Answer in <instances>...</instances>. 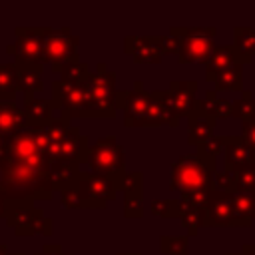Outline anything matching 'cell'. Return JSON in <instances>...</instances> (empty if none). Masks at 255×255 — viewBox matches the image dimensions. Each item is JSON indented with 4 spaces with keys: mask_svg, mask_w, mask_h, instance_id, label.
I'll return each instance as SVG.
<instances>
[{
    "mask_svg": "<svg viewBox=\"0 0 255 255\" xmlns=\"http://www.w3.org/2000/svg\"><path fill=\"white\" fill-rule=\"evenodd\" d=\"M213 187L217 191L235 193V175L233 173H227V171H215V175H213Z\"/></svg>",
    "mask_w": 255,
    "mask_h": 255,
    "instance_id": "cell-36",
    "label": "cell"
},
{
    "mask_svg": "<svg viewBox=\"0 0 255 255\" xmlns=\"http://www.w3.org/2000/svg\"><path fill=\"white\" fill-rule=\"evenodd\" d=\"M251 60H247L245 56L239 54V50L233 44H221L215 46L209 60L205 62V82H213L219 74L235 68V66H245Z\"/></svg>",
    "mask_w": 255,
    "mask_h": 255,
    "instance_id": "cell-14",
    "label": "cell"
},
{
    "mask_svg": "<svg viewBox=\"0 0 255 255\" xmlns=\"http://www.w3.org/2000/svg\"><path fill=\"white\" fill-rule=\"evenodd\" d=\"M56 104L52 100H46V98H36V96H30V98H24V112L28 116V124L30 126H36V128H42L46 124H50L54 120V112H56Z\"/></svg>",
    "mask_w": 255,
    "mask_h": 255,
    "instance_id": "cell-22",
    "label": "cell"
},
{
    "mask_svg": "<svg viewBox=\"0 0 255 255\" xmlns=\"http://www.w3.org/2000/svg\"><path fill=\"white\" fill-rule=\"evenodd\" d=\"M205 225L207 227H239V221L233 211L231 193L217 191L213 187L205 207Z\"/></svg>",
    "mask_w": 255,
    "mask_h": 255,
    "instance_id": "cell-12",
    "label": "cell"
},
{
    "mask_svg": "<svg viewBox=\"0 0 255 255\" xmlns=\"http://www.w3.org/2000/svg\"><path fill=\"white\" fill-rule=\"evenodd\" d=\"M215 161L195 153H185L171 163L169 189L179 193V203L183 207H193L205 211L209 193L213 191Z\"/></svg>",
    "mask_w": 255,
    "mask_h": 255,
    "instance_id": "cell-2",
    "label": "cell"
},
{
    "mask_svg": "<svg viewBox=\"0 0 255 255\" xmlns=\"http://www.w3.org/2000/svg\"><path fill=\"white\" fill-rule=\"evenodd\" d=\"M16 64V72H18V84H20V92L24 94V98L36 96L38 92L44 90V82H42V66H30V64Z\"/></svg>",
    "mask_w": 255,
    "mask_h": 255,
    "instance_id": "cell-23",
    "label": "cell"
},
{
    "mask_svg": "<svg viewBox=\"0 0 255 255\" xmlns=\"http://www.w3.org/2000/svg\"><path fill=\"white\" fill-rule=\"evenodd\" d=\"M151 106L147 110L145 116V126H169L175 128L179 124L177 114L169 108L167 100H165V90H151Z\"/></svg>",
    "mask_w": 255,
    "mask_h": 255,
    "instance_id": "cell-20",
    "label": "cell"
},
{
    "mask_svg": "<svg viewBox=\"0 0 255 255\" xmlns=\"http://www.w3.org/2000/svg\"><path fill=\"white\" fill-rule=\"evenodd\" d=\"M4 139H6V137H4L2 133H0V149H2V145H4Z\"/></svg>",
    "mask_w": 255,
    "mask_h": 255,
    "instance_id": "cell-43",
    "label": "cell"
},
{
    "mask_svg": "<svg viewBox=\"0 0 255 255\" xmlns=\"http://www.w3.org/2000/svg\"><path fill=\"white\" fill-rule=\"evenodd\" d=\"M36 126L6 135L0 149V199L34 205L54 197V175L46 153L38 147Z\"/></svg>",
    "mask_w": 255,
    "mask_h": 255,
    "instance_id": "cell-1",
    "label": "cell"
},
{
    "mask_svg": "<svg viewBox=\"0 0 255 255\" xmlns=\"http://www.w3.org/2000/svg\"><path fill=\"white\" fill-rule=\"evenodd\" d=\"M8 255H24V253H8Z\"/></svg>",
    "mask_w": 255,
    "mask_h": 255,
    "instance_id": "cell-45",
    "label": "cell"
},
{
    "mask_svg": "<svg viewBox=\"0 0 255 255\" xmlns=\"http://www.w3.org/2000/svg\"><path fill=\"white\" fill-rule=\"evenodd\" d=\"M181 44H179V52H177V58L181 64H205L215 48V42L213 40H207V38H179Z\"/></svg>",
    "mask_w": 255,
    "mask_h": 255,
    "instance_id": "cell-19",
    "label": "cell"
},
{
    "mask_svg": "<svg viewBox=\"0 0 255 255\" xmlns=\"http://www.w3.org/2000/svg\"><path fill=\"white\" fill-rule=\"evenodd\" d=\"M92 70L88 68V64H84L82 60L78 62H70L60 70V80L64 82H88Z\"/></svg>",
    "mask_w": 255,
    "mask_h": 255,
    "instance_id": "cell-32",
    "label": "cell"
},
{
    "mask_svg": "<svg viewBox=\"0 0 255 255\" xmlns=\"http://www.w3.org/2000/svg\"><path fill=\"white\" fill-rule=\"evenodd\" d=\"M84 163L88 165V171L112 179L122 189L128 171H126L124 147L116 135H106V137H100L96 143H92L88 147Z\"/></svg>",
    "mask_w": 255,
    "mask_h": 255,
    "instance_id": "cell-5",
    "label": "cell"
},
{
    "mask_svg": "<svg viewBox=\"0 0 255 255\" xmlns=\"http://www.w3.org/2000/svg\"><path fill=\"white\" fill-rule=\"evenodd\" d=\"M26 128H30V124L24 108H18L16 100L0 98V133L6 137V135L20 133Z\"/></svg>",
    "mask_w": 255,
    "mask_h": 255,
    "instance_id": "cell-18",
    "label": "cell"
},
{
    "mask_svg": "<svg viewBox=\"0 0 255 255\" xmlns=\"http://www.w3.org/2000/svg\"><path fill=\"white\" fill-rule=\"evenodd\" d=\"M86 90L90 102V118H116V74L110 72L104 62H98L96 70H92Z\"/></svg>",
    "mask_w": 255,
    "mask_h": 255,
    "instance_id": "cell-6",
    "label": "cell"
},
{
    "mask_svg": "<svg viewBox=\"0 0 255 255\" xmlns=\"http://www.w3.org/2000/svg\"><path fill=\"white\" fill-rule=\"evenodd\" d=\"M225 255H255V243H245L241 247V253H225Z\"/></svg>",
    "mask_w": 255,
    "mask_h": 255,
    "instance_id": "cell-40",
    "label": "cell"
},
{
    "mask_svg": "<svg viewBox=\"0 0 255 255\" xmlns=\"http://www.w3.org/2000/svg\"><path fill=\"white\" fill-rule=\"evenodd\" d=\"M44 209L20 203V201H10L6 203V225L14 229L18 237H32L38 233V223L44 217Z\"/></svg>",
    "mask_w": 255,
    "mask_h": 255,
    "instance_id": "cell-11",
    "label": "cell"
},
{
    "mask_svg": "<svg viewBox=\"0 0 255 255\" xmlns=\"http://www.w3.org/2000/svg\"><path fill=\"white\" fill-rule=\"evenodd\" d=\"M169 34H173L177 38H207V40H215L217 28H213V26H171Z\"/></svg>",
    "mask_w": 255,
    "mask_h": 255,
    "instance_id": "cell-31",
    "label": "cell"
},
{
    "mask_svg": "<svg viewBox=\"0 0 255 255\" xmlns=\"http://www.w3.org/2000/svg\"><path fill=\"white\" fill-rule=\"evenodd\" d=\"M151 213L163 219H173L179 217V199H153L151 201Z\"/></svg>",
    "mask_w": 255,
    "mask_h": 255,
    "instance_id": "cell-34",
    "label": "cell"
},
{
    "mask_svg": "<svg viewBox=\"0 0 255 255\" xmlns=\"http://www.w3.org/2000/svg\"><path fill=\"white\" fill-rule=\"evenodd\" d=\"M88 147H90L88 135H84L80 131V128L72 126L68 129L64 141L60 143V147L48 155L56 191H60L64 185H68L80 173V163H84Z\"/></svg>",
    "mask_w": 255,
    "mask_h": 255,
    "instance_id": "cell-4",
    "label": "cell"
},
{
    "mask_svg": "<svg viewBox=\"0 0 255 255\" xmlns=\"http://www.w3.org/2000/svg\"><path fill=\"white\" fill-rule=\"evenodd\" d=\"M120 185L92 171H80L60 189L62 205L68 209H104L116 199Z\"/></svg>",
    "mask_w": 255,
    "mask_h": 255,
    "instance_id": "cell-3",
    "label": "cell"
},
{
    "mask_svg": "<svg viewBox=\"0 0 255 255\" xmlns=\"http://www.w3.org/2000/svg\"><path fill=\"white\" fill-rule=\"evenodd\" d=\"M159 249L163 255H189L187 235H161Z\"/></svg>",
    "mask_w": 255,
    "mask_h": 255,
    "instance_id": "cell-30",
    "label": "cell"
},
{
    "mask_svg": "<svg viewBox=\"0 0 255 255\" xmlns=\"http://www.w3.org/2000/svg\"><path fill=\"white\" fill-rule=\"evenodd\" d=\"M233 211L239 227H249L255 221V191H235L231 193Z\"/></svg>",
    "mask_w": 255,
    "mask_h": 255,
    "instance_id": "cell-24",
    "label": "cell"
},
{
    "mask_svg": "<svg viewBox=\"0 0 255 255\" xmlns=\"http://www.w3.org/2000/svg\"><path fill=\"white\" fill-rule=\"evenodd\" d=\"M6 217V203L0 199V219H4Z\"/></svg>",
    "mask_w": 255,
    "mask_h": 255,
    "instance_id": "cell-41",
    "label": "cell"
},
{
    "mask_svg": "<svg viewBox=\"0 0 255 255\" xmlns=\"http://www.w3.org/2000/svg\"><path fill=\"white\" fill-rule=\"evenodd\" d=\"M78 44L80 36L72 34L70 28H46L44 34V50H46V60L52 64V72H58L70 64L78 62Z\"/></svg>",
    "mask_w": 255,
    "mask_h": 255,
    "instance_id": "cell-8",
    "label": "cell"
},
{
    "mask_svg": "<svg viewBox=\"0 0 255 255\" xmlns=\"http://www.w3.org/2000/svg\"><path fill=\"white\" fill-rule=\"evenodd\" d=\"M197 106L203 114L215 118V120H221V118H231V102L229 100H223V98H217L213 90H207L205 96L201 100H197Z\"/></svg>",
    "mask_w": 255,
    "mask_h": 255,
    "instance_id": "cell-25",
    "label": "cell"
},
{
    "mask_svg": "<svg viewBox=\"0 0 255 255\" xmlns=\"http://www.w3.org/2000/svg\"><path fill=\"white\" fill-rule=\"evenodd\" d=\"M16 42L6 46V52L16 58L18 64H30V66H42L48 64L46 50H44V34L46 26H18L16 30Z\"/></svg>",
    "mask_w": 255,
    "mask_h": 255,
    "instance_id": "cell-7",
    "label": "cell"
},
{
    "mask_svg": "<svg viewBox=\"0 0 255 255\" xmlns=\"http://www.w3.org/2000/svg\"><path fill=\"white\" fill-rule=\"evenodd\" d=\"M18 92H20V84H18L16 64H0V98L16 100Z\"/></svg>",
    "mask_w": 255,
    "mask_h": 255,
    "instance_id": "cell-27",
    "label": "cell"
},
{
    "mask_svg": "<svg viewBox=\"0 0 255 255\" xmlns=\"http://www.w3.org/2000/svg\"><path fill=\"white\" fill-rule=\"evenodd\" d=\"M0 255H8V247L4 243H0Z\"/></svg>",
    "mask_w": 255,
    "mask_h": 255,
    "instance_id": "cell-42",
    "label": "cell"
},
{
    "mask_svg": "<svg viewBox=\"0 0 255 255\" xmlns=\"http://www.w3.org/2000/svg\"><path fill=\"white\" fill-rule=\"evenodd\" d=\"M36 255H64V251H62L60 243H46L42 247V251H38Z\"/></svg>",
    "mask_w": 255,
    "mask_h": 255,
    "instance_id": "cell-39",
    "label": "cell"
},
{
    "mask_svg": "<svg viewBox=\"0 0 255 255\" xmlns=\"http://www.w3.org/2000/svg\"><path fill=\"white\" fill-rule=\"evenodd\" d=\"M213 84L217 92H243V66H235L219 74Z\"/></svg>",
    "mask_w": 255,
    "mask_h": 255,
    "instance_id": "cell-29",
    "label": "cell"
},
{
    "mask_svg": "<svg viewBox=\"0 0 255 255\" xmlns=\"http://www.w3.org/2000/svg\"><path fill=\"white\" fill-rule=\"evenodd\" d=\"M64 255H72V253H64Z\"/></svg>",
    "mask_w": 255,
    "mask_h": 255,
    "instance_id": "cell-46",
    "label": "cell"
},
{
    "mask_svg": "<svg viewBox=\"0 0 255 255\" xmlns=\"http://www.w3.org/2000/svg\"><path fill=\"white\" fill-rule=\"evenodd\" d=\"M88 82H52V102L58 112H66L68 118H90V102H88Z\"/></svg>",
    "mask_w": 255,
    "mask_h": 255,
    "instance_id": "cell-9",
    "label": "cell"
},
{
    "mask_svg": "<svg viewBox=\"0 0 255 255\" xmlns=\"http://www.w3.org/2000/svg\"><path fill=\"white\" fill-rule=\"evenodd\" d=\"M179 44H181V40L177 36H173V34L159 36V46H161L163 54H177L179 52Z\"/></svg>",
    "mask_w": 255,
    "mask_h": 255,
    "instance_id": "cell-37",
    "label": "cell"
},
{
    "mask_svg": "<svg viewBox=\"0 0 255 255\" xmlns=\"http://www.w3.org/2000/svg\"><path fill=\"white\" fill-rule=\"evenodd\" d=\"M231 118L241 120V124L255 122V98L249 90H243L241 96L231 102Z\"/></svg>",
    "mask_w": 255,
    "mask_h": 255,
    "instance_id": "cell-26",
    "label": "cell"
},
{
    "mask_svg": "<svg viewBox=\"0 0 255 255\" xmlns=\"http://www.w3.org/2000/svg\"><path fill=\"white\" fill-rule=\"evenodd\" d=\"M223 143H225V147H223V171L235 173L243 165L255 161L253 151L249 149V145L243 141L241 135H223Z\"/></svg>",
    "mask_w": 255,
    "mask_h": 255,
    "instance_id": "cell-17",
    "label": "cell"
},
{
    "mask_svg": "<svg viewBox=\"0 0 255 255\" xmlns=\"http://www.w3.org/2000/svg\"><path fill=\"white\" fill-rule=\"evenodd\" d=\"M241 137H243V141L249 145V149H251V151H253V155H255V122L243 124Z\"/></svg>",
    "mask_w": 255,
    "mask_h": 255,
    "instance_id": "cell-38",
    "label": "cell"
},
{
    "mask_svg": "<svg viewBox=\"0 0 255 255\" xmlns=\"http://www.w3.org/2000/svg\"><path fill=\"white\" fill-rule=\"evenodd\" d=\"M151 92L145 90L143 82H133L129 90H118L116 108L124 112V126L126 128H143L145 116L151 106Z\"/></svg>",
    "mask_w": 255,
    "mask_h": 255,
    "instance_id": "cell-10",
    "label": "cell"
},
{
    "mask_svg": "<svg viewBox=\"0 0 255 255\" xmlns=\"http://www.w3.org/2000/svg\"><path fill=\"white\" fill-rule=\"evenodd\" d=\"M122 191H124V217L139 219L143 215V173L128 171Z\"/></svg>",
    "mask_w": 255,
    "mask_h": 255,
    "instance_id": "cell-16",
    "label": "cell"
},
{
    "mask_svg": "<svg viewBox=\"0 0 255 255\" xmlns=\"http://www.w3.org/2000/svg\"><path fill=\"white\" fill-rule=\"evenodd\" d=\"M233 175H235V191H255V161L243 165Z\"/></svg>",
    "mask_w": 255,
    "mask_h": 255,
    "instance_id": "cell-33",
    "label": "cell"
},
{
    "mask_svg": "<svg viewBox=\"0 0 255 255\" xmlns=\"http://www.w3.org/2000/svg\"><path fill=\"white\" fill-rule=\"evenodd\" d=\"M195 92H197V82L189 80H173L169 82L167 90H165V100L169 104V108L177 114V118H189L191 112L195 110V104H197V98H195Z\"/></svg>",
    "mask_w": 255,
    "mask_h": 255,
    "instance_id": "cell-13",
    "label": "cell"
},
{
    "mask_svg": "<svg viewBox=\"0 0 255 255\" xmlns=\"http://www.w3.org/2000/svg\"><path fill=\"white\" fill-rule=\"evenodd\" d=\"M118 255H141V253H118Z\"/></svg>",
    "mask_w": 255,
    "mask_h": 255,
    "instance_id": "cell-44",
    "label": "cell"
},
{
    "mask_svg": "<svg viewBox=\"0 0 255 255\" xmlns=\"http://www.w3.org/2000/svg\"><path fill=\"white\" fill-rule=\"evenodd\" d=\"M124 54L131 56L137 64H159L163 56L159 36H126Z\"/></svg>",
    "mask_w": 255,
    "mask_h": 255,
    "instance_id": "cell-15",
    "label": "cell"
},
{
    "mask_svg": "<svg viewBox=\"0 0 255 255\" xmlns=\"http://www.w3.org/2000/svg\"><path fill=\"white\" fill-rule=\"evenodd\" d=\"M233 46L239 50L241 56L251 60L255 56V28L235 26L233 28Z\"/></svg>",
    "mask_w": 255,
    "mask_h": 255,
    "instance_id": "cell-28",
    "label": "cell"
},
{
    "mask_svg": "<svg viewBox=\"0 0 255 255\" xmlns=\"http://www.w3.org/2000/svg\"><path fill=\"white\" fill-rule=\"evenodd\" d=\"M223 147H225L223 135H213V137H209V139H205L203 143L197 145V153L201 157H205V159H213L215 161V157L223 151Z\"/></svg>",
    "mask_w": 255,
    "mask_h": 255,
    "instance_id": "cell-35",
    "label": "cell"
},
{
    "mask_svg": "<svg viewBox=\"0 0 255 255\" xmlns=\"http://www.w3.org/2000/svg\"><path fill=\"white\" fill-rule=\"evenodd\" d=\"M215 118L203 114L199 110V106L195 104V110L191 112V116L187 118V143L191 145H199L205 139L213 137V128H215Z\"/></svg>",
    "mask_w": 255,
    "mask_h": 255,
    "instance_id": "cell-21",
    "label": "cell"
}]
</instances>
